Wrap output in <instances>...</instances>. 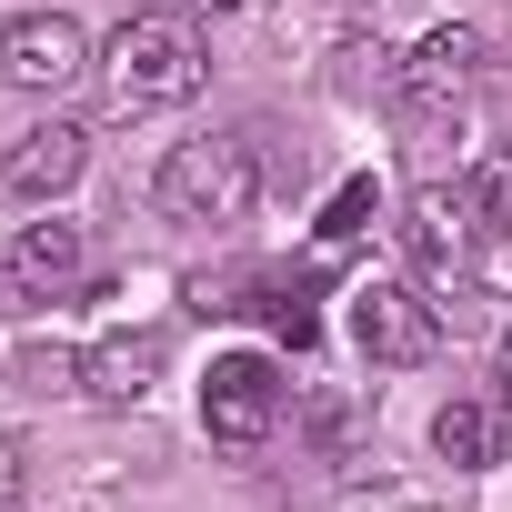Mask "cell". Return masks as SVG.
Masks as SVG:
<instances>
[{"label":"cell","instance_id":"1","mask_svg":"<svg viewBox=\"0 0 512 512\" xmlns=\"http://www.w3.org/2000/svg\"><path fill=\"white\" fill-rule=\"evenodd\" d=\"M201 81H211V51H201V31L181 11H131L111 31V101L121 111H171Z\"/></svg>","mask_w":512,"mask_h":512},{"label":"cell","instance_id":"2","mask_svg":"<svg viewBox=\"0 0 512 512\" xmlns=\"http://www.w3.org/2000/svg\"><path fill=\"white\" fill-rule=\"evenodd\" d=\"M251 191H262V171H251V141L211 131V141H181L161 171H151V201L171 221H201V231H231L251 211Z\"/></svg>","mask_w":512,"mask_h":512},{"label":"cell","instance_id":"3","mask_svg":"<svg viewBox=\"0 0 512 512\" xmlns=\"http://www.w3.org/2000/svg\"><path fill=\"white\" fill-rule=\"evenodd\" d=\"M201 432H211L221 452H262V442L282 432V372H272L262 352L211 362V382H201Z\"/></svg>","mask_w":512,"mask_h":512},{"label":"cell","instance_id":"4","mask_svg":"<svg viewBox=\"0 0 512 512\" xmlns=\"http://www.w3.org/2000/svg\"><path fill=\"white\" fill-rule=\"evenodd\" d=\"M352 342L372 352V362H392V372H412V362H432L442 352V312L412 292V282H392V272H372L362 292H352Z\"/></svg>","mask_w":512,"mask_h":512},{"label":"cell","instance_id":"5","mask_svg":"<svg viewBox=\"0 0 512 512\" xmlns=\"http://www.w3.org/2000/svg\"><path fill=\"white\" fill-rule=\"evenodd\" d=\"M91 71V31L71 11H21V21H0V81L11 91H71Z\"/></svg>","mask_w":512,"mask_h":512},{"label":"cell","instance_id":"6","mask_svg":"<svg viewBox=\"0 0 512 512\" xmlns=\"http://www.w3.org/2000/svg\"><path fill=\"white\" fill-rule=\"evenodd\" d=\"M472 241H482V231H472V201H462L452 181H422V191L402 201V251H412V272H422V282L452 292V282L472 272Z\"/></svg>","mask_w":512,"mask_h":512},{"label":"cell","instance_id":"7","mask_svg":"<svg viewBox=\"0 0 512 512\" xmlns=\"http://www.w3.org/2000/svg\"><path fill=\"white\" fill-rule=\"evenodd\" d=\"M81 272H91V231L61 221V201H51L41 221H21V241H11V282H21L31 302H61Z\"/></svg>","mask_w":512,"mask_h":512},{"label":"cell","instance_id":"8","mask_svg":"<svg viewBox=\"0 0 512 512\" xmlns=\"http://www.w3.org/2000/svg\"><path fill=\"white\" fill-rule=\"evenodd\" d=\"M472 71H482V31H432L412 61H402V101L422 111V121H452L462 111V91H472Z\"/></svg>","mask_w":512,"mask_h":512},{"label":"cell","instance_id":"9","mask_svg":"<svg viewBox=\"0 0 512 512\" xmlns=\"http://www.w3.org/2000/svg\"><path fill=\"white\" fill-rule=\"evenodd\" d=\"M81 171H91V131L81 121H41V131L11 141V161H0V181H11L21 201H61Z\"/></svg>","mask_w":512,"mask_h":512},{"label":"cell","instance_id":"10","mask_svg":"<svg viewBox=\"0 0 512 512\" xmlns=\"http://www.w3.org/2000/svg\"><path fill=\"white\" fill-rule=\"evenodd\" d=\"M161 362H171L161 332H111V342L81 352V392H91V402H141V392L161 382Z\"/></svg>","mask_w":512,"mask_h":512},{"label":"cell","instance_id":"11","mask_svg":"<svg viewBox=\"0 0 512 512\" xmlns=\"http://www.w3.org/2000/svg\"><path fill=\"white\" fill-rule=\"evenodd\" d=\"M432 452H442L452 472H492V462H502V412H492V402H442V412H432Z\"/></svg>","mask_w":512,"mask_h":512},{"label":"cell","instance_id":"12","mask_svg":"<svg viewBox=\"0 0 512 512\" xmlns=\"http://www.w3.org/2000/svg\"><path fill=\"white\" fill-rule=\"evenodd\" d=\"M462 201H472V231H482V241H512V151H492Z\"/></svg>","mask_w":512,"mask_h":512},{"label":"cell","instance_id":"13","mask_svg":"<svg viewBox=\"0 0 512 512\" xmlns=\"http://www.w3.org/2000/svg\"><path fill=\"white\" fill-rule=\"evenodd\" d=\"M362 221H372V181H342V191H332V211H322V241L342 251V241H362Z\"/></svg>","mask_w":512,"mask_h":512},{"label":"cell","instance_id":"14","mask_svg":"<svg viewBox=\"0 0 512 512\" xmlns=\"http://www.w3.org/2000/svg\"><path fill=\"white\" fill-rule=\"evenodd\" d=\"M21 482H31V472H21V452L0 442V512H21Z\"/></svg>","mask_w":512,"mask_h":512},{"label":"cell","instance_id":"15","mask_svg":"<svg viewBox=\"0 0 512 512\" xmlns=\"http://www.w3.org/2000/svg\"><path fill=\"white\" fill-rule=\"evenodd\" d=\"M502 412H512V332H502Z\"/></svg>","mask_w":512,"mask_h":512},{"label":"cell","instance_id":"16","mask_svg":"<svg viewBox=\"0 0 512 512\" xmlns=\"http://www.w3.org/2000/svg\"><path fill=\"white\" fill-rule=\"evenodd\" d=\"M181 11H241V0H181Z\"/></svg>","mask_w":512,"mask_h":512},{"label":"cell","instance_id":"17","mask_svg":"<svg viewBox=\"0 0 512 512\" xmlns=\"http://www.w3.org/2000/svg\"><path fill=\"white\" fill-rule=\"evenodd\" d=\"M352 11H372V0H352Z\"/></svg>","mask_w":512,"mask_h":512}]
</instances>
